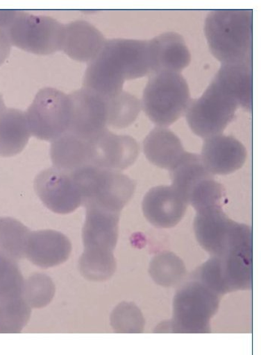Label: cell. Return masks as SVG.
Segmentation results:
<instances>
[{
	"instance_id": "cell-19",
	"label": "cell",
	"mask_w": 261,
	"mask_h": 355,
	"mask_svg": "<svg viewBox=\"0 0 261 355\" xmlns=\"http://www.w3.org/2000/svg\"><path fill=\"white\" fill-rule=\"evenodd\" d=\"M103 34L83 21L65 25L62 51L80 62H90L102 51L106 43Z\"/></svg>"
},
{
	"instance_id": "cell-15",
	"label": "cell",
	"mask_w": 261,
	"mask_h": 355,
	"mask_svg": "<svg viewBox=\"0 0 261 355\" xmlns=\"http://www.w3.org/2000/svg\"><path fill=\"white\" fill-rule=\"evenodd\" d=\"M142 208L150 223L158 228H172L184 218L187 203L172 186H158L146 194Z\"/></svg>"
},
{
	"instance_id": "cell-7",
	"label": "cell",
	"mask_w": 261,
	"mask_h": 355,
	"mask_svg": "<svg viewBox=\"0 0 261 355\" xmlns=\"http://www.w3.org/2000/svg\"><path fill=\"white\" fill-rule=\"evenodd\" d=\"M30 133L37 139L54 141L67 133L71 121L69 95L57 89H42L25 113Z\"/></svg>"
},
{
	"instance_id": "cell-28",
	"label": "cell",
	"mask_w": 261,
	"mask_h": 355,
	"mask_svg": "<svg viewBox=\"0 0 261 355\" xmlns=\"http://www.w3.org/2000/svg\"><path fill=\"white\" fill-rule=\"evenodd\" d=\"M31 313L24 297L0 301V333L21 332Z\"/></svg>"
},
{
	"instance_id": "cell-1",
	"label": "cell",
	"mask_w": 261,
	"mask_h": 355,
	"mask_svg": "<svg viewBox=\"0 0 261 355\" xmlns=\"http://www.w3.org/2000/svg\"><path fill=\"white\" fill-rule=\"evenodd\" d=\"M151 74L149 41L113 39L90 62L84 87L109 98L123 92L126 80Z\"/></svg>"
},
{
	"instance_id": "cell-11",
	"label": "cell",
	"mask_w": 261,
	"mask_h": 355,
	"mask_svg": "<svg viewBox=\"0 0 261 355\" xmlns=\"http://www.w3.org/2000/svg\"><path fill=\"white\" fill-rule=\"evenodd\" d=\"M35 190L45 206L56 214L72 213L83 205L82 193L73 174L56 167L37 175Z\"/></svg>"
},
{
	"instance_id": "cell-17",
	"label": "cell",
	"mask_w": 261,
	"mask_h": 355,
	"mask_svg": "<svg viewBox=\"0 0 261 355\" xmlns=\"http://www.w3.org/2000/svg\"><path fill=\"white\" fill-rule=\"evenodd\" d=\"M71 251V243L65 234L42 230L30 233L26 258L39 268H49L67 261Z\"/></svg>"
},
{
	"instance_id": "cell-25",
	"label": "cell",
	"mask_w": 261,
	"mask_h": 355,
	"mask_svg": "<svg viewBox=\"0 0 261 355\" xmlns=\"http://www.w3.org/2000/svg\"><path fill=\"white\" fill-rule=\"evenodd\" d=\"M30 233L21 222L11 218H0V254L16 261L25 258Z\"/></svg>"
},
{
	"instance_id": "cell-13",
	"label": "cell",
	"mask_w": 261,
	"mask_h": 355,
	"mask_svg": "<svg viewBox=\"0 0 261 355\" xmlns=\"http://www.w3.org/2000/svg\"><path fill=\"white\" fill-rule=\"evenodd\" d=\"M89 166L122 171L132 166L139 155V146L133 137L119 135L108 130L87 141Z\"/></svg>"
},
{
	"instance_id": "cell-26",
	"label": "cell",
	"mask_w": 261,
	"mask_h": 355,
	"mask_svg": "<svg viewBox=\"0 0 261 355\" xmlns=\"http://www.w3.org/2000/svg\"><path fill=\"white\" fill-rule=\"evenodd\" d=\"M149 273L155 283L170 288L178 284L186 275L184 262L173 252L155 256L149 265Z\"/></svg>"
},
{
	"instance_id": "cell-12",
	"label": "cell",
	"mask_w": 261,
	"mask_h": 355,
	"mask_svg": "<svg viewBox=\"0 0 261 355\" xmlns=\"http://www.w3.org/2000/svg\"><path fill=\"white\" fill-rule=\"evenodd\" d=\"M69 97L72 114L67 132L88 141L108 130L106 98L84 87L70 94Z\"/></svg>"
},
{
	"instance_id": "cell-16",
	"label": "cell",
	"mask_w": 261,
	"mask_h": 355,
	"mask_svg": "<svg viewBox=\"0 0 261 355\" xmlns=\"http://www.w3.org/2000/svg\"><path fill=\"white\" fill-rule=\"evenodd\" d=\"M245 146L235 137L220 135L205 139L203 161L213 175H228L241 168L246 160Z\"/></svg>"
},
{
	"instance_id": "cell-35",
	"label": "cell",
	"mask_w": 261,
	"mask_h": 355,
	"mask_svg": "<svg viewBox=\"0 0 261 355\" xmlns=\"http://www.w3.org/2000/svg\"><path fill=\"white\" fill-rule=\"evenodd\" d=\"M6 110L3 97L0 95V115H1Z\"/></svg>"
},
{
	"instance_id": "cell-23",
	"label": "cell",
	"mask_w": 261,
	"mask_h": 355,
	"mask_svg": "<svg viewBox=\"0 0 261 355\" xmlns=\"http://www.w3.org/2000/svg\"><path fill=\"white\" fill-rule=\"evenodd\" d=\"M31 135L26 114L6 108L0 115V156L12 157L22 153Z\"/></svg>"
},
{
	"instance_id": "cell-30",
	"label": "cell",
	"mask_w": 261,
	"mask_h": 355,
	"mask_svg": "<svg viewBox=\"0 0 261 355\" xmlns=\"http://www.w3.org/2000/svg\"><path fill=\"white\" fill-rule=\"evenodd\" d=\"M226 200V190L224 186L214 180V177L200 183L190 193L187 204H192L196 211L210 207H222Z\"/></svg>"
},
{
	"instance_id": "cell-14",
	"label": "cell",
	"mask_w": 261,
	"mask_h": 355,
	"mask_svg": "<svg viewBox=\"0 0 261 355\" xmlns=\"http://www.w3.org/2000/svg\"><path fill=\"white\" fill-rule=\"evenodd\" d=\"M86 220L83 230L84 253L114 254L119 231L120 214L94 205H87Z\"/></svg>"
},
{
	"instance_id": "cell-29",
	"label": "cell",
	"mask_w": 261,
	"mask_h": 355,
	"mask_svg": "<svg viewBox=\"0 0 261 355\" xmlns=\"http://www.w3.org/2000/svg\"><path fill=\"white\" fill-rule=\"evenodd\" d=\"M24 285L17 261L0 254V301L24 297Z\"/></svg>"
},
{
	"instance_id": "cell-34",
	"label": "cell",
	"mask_w": 261,
	"mask_h": 355,
	"mask_svg": "<svg viewBox=\"0 0 261 355\" xmlns=\"http://www.w3.org/2000/svg\"><path fill=\"white\" fill-rule=\"evenodd\" d=\"M17 10H0V28L6 29L12 24L17 15Z\"/></svg>"
},
{
	"instance_id": "cell-5",
	"label": "cell",
	"mask_w": 261,
	"mask_h": 355,
	"mask_svg": "<svg viewBox=\"0 0 261 355\" xmlns=\"http://www.w3.org/2000/svg\"><path fill=\"white\" fill-rule=\"evenodd\" d=\"M71 173L85 206L94 205L120 214L135 191L136 182L118 171L87 166Z\"/></svg>"
},
{
	"instance_id": "cell-9",
	"label": "cell",
	"mask_w": 261,
	"mask_h": 355,
	"mask_svg": "<svg viewBox=\"0 0 261 355\" xmlns=\"http://www.w3.org/2000/svg\"><path fill=\"white\" fill-rule=\"evenodd\" d=\"M218 295L238 290H248L253 282V254L233 252L212 256L194 274Z\"/></svg>"
},
{
	"instance_id": "cell-10",
	"label": "cell",
	"mask_w": 261,
	"mask_h": 355,
	"mask_svg": "<svg viewBox=\"0 0 261 355\" xmlns=\"http://www.w3.org/2000/svg\"><path fill=\"white\" fill-rule=\"evenodd\" d=\"M219 302V295L203 283L188 282L176 295L175 320L186 330L202 331L216 313Z\"/></svg>"
},
{
	"instance_id": "cell-21",
	"label": "cell",
	"mask_w": 261,
	"mask_h": 355,
	"mask_svg": "<svg viewBox=\"0 0 261 355\" xmlns=\"http://www.w3.org/2000/svg\"><path fill=\"white\" fill-rule=\"evenodd\" d=\"M232 95L239 107L253 111V63L223 64L214 80Z\"/></svg>"
},
{
	"instance_id": "cell-4",
	"label": "cell",
	"mask_w": 261,
	"mask_h": 355,
	"mask_svg": "<svg viewBox=\"0 0 261 355\" xmlns=\"http://www.w3.org/2000/svg\"><path fill=\"white\" fill-rule=\"evenodd\" d=\"M190 102L185 78L179 73L162 71L150 75L142 105L150 121L167 128L186 114Z\"/></svg>"
},
{
	"instance_id": "cell-24",
	"label": "cell",
	"mask_w": 261,
	"mask_h": 355,
	"mask_svg": "<svg viewBox=\"0 0 261 355\" xmlns=\"http://www.w3.org/2000/svg\"><path fill=\"white\" fill-rule=\"evenodd\" d=\"M169 173L172 187L186 202L189 194L197 185L214 176L207 169L201 155L187 152L169 171Z\"/></svg>"
},
{
	"instance_id": "cell-22",
	"label": "cell",
	"mask_w": 261,
	"mask_h": 355,
	"mask_svg": "<svg viewBox=\"0 0 261 355\" xmlns=\"http://www.w3.org/2000/svg\"><path fill=\"white\" fill-rule=\"evenodd\" d=\"M50 156L56 168L73 173L89 166L87 141L67 132L53 141Z\"/></svg>"
},
{
	"instance_id": "cell-31",
	"label": "cell",
	"mask_w": 261,
	"mask_h": 355,
	"mask_svg": "<svg viewBox=\"0 0 261 355\" xmlns=\"http://www.w3.org/2000/svg\"><path fill=\"white\" fill-rule=\"evenodd\" d=\"M55 293L53 280L45 274H34L25 282L24 298L31 308L47 306L53 300Z\"/></svg>"
},
{
	"instance_id": "cell-32",
	"label": "cell",
	"mask_w": 261,
	"mask_h": 355,
	"mask_svg": "<svg viewBox=\"0 0 261 355\" xmlns=\"http://www.w3.org/2000/svg\"><path fill=\"white\" fill-rule=\"evenodd\" d=\"M110 324L117 332L138 333L144 330V319L135 304L122 302L110 315Z\"/></svg>"
},
{
	"instance_id": "cell-2",
	"label": "cell",
	"mask_w": 261,
	"mask_h": 355,
	"mask_svg": "<svg viewBox=\"0 0 261 355\" xmlns=\"http://www.w3.org/2000/svg\"><path fill=\"white\" fill-rule=\"evenodd\" d=\"M253 10L210 12L205 34L210 52L223 64L253 63Z\"/></svg>"
},
{
	"instance_id": "cell-3",
	"label": "cell",
	"mask_w": 261,
	"mask_h": 355,
	"mask_svg": "<svg viewBox=\"0 0 261 355\" xmlns=\"http://www.w3.org/2000/svg\"><path fill=\"white\" fill-rule=\"evenodd\" d=\"M194 228L199 243L212 256L233 252L253 254L252 229L229 219L222 207L197 211Z\"/></svg>"
},
{
	"instance_id": "cell-8",
	"label": "cell",
	"mask_w": 261,
	"mask_h": 355,
	"mask_svg": "<svg viewBox=\"0 0 261 355\" xmlns=\"http://www.w3.org/2000/svg\"><path fill=\"white\" fill-rule=\"evenodd\" d=\"M12 45L36 55H50L62 51L65 25L47 16L19 11L7 28Z\"/></svg>"
},
{
	"instance_id": "cell-20",
	"label": "cell",
	"mask_w": 261,
	"mask_h": 355,
	"mask_svg": "<svg viewBox=\"0 0 261 355\" xmlns=\"http://www.w3.org/2000/svg\"><path fill=\"white\" fill-rule=\"evenodd\" d=\"M144 151L154 165L171 170L185 153L178 137L165 127H156L145 138Z\"/></svg>"
},
{
	"instance_id": "cell-6",
	"label": "cell",
	"mask_w": 261,
	"mask_h": 355,
	"mask_svg": "<svg viewBox=\"0 0 261 355\" xmlns=\"http://www.w3.org/2000/svg\"><path fill=\"white\" fill-rule=\"evenodd\" d=\"M239 107L235 98L213 80L202 96L190 102L187 122L195 135L207 139L223 135Z\"/></svg>"
},
{
	"instance_id": "cell-33",
	"label": "cell",
	"mask_w": 261,
	"mask_h": 355,
	"mask_svg": "<svg viewBox=\"0 0 261 355\" xmlns=\"http://www.w3.org/2000/svg\"><path fill=\"white\" fill-rule=\"evenodd\" d=\"M12 43L7 31L0 28V66H1L11 53Z\"/></svg>"
},
{
	"instance_id": "cell-18",
	"label": "cell",
	"mask_w": 261,
	"mask_h": 355,
	"mask_svg": "<svg viewBox=\"0 0 261 355\" xmlns=\"http://www.w3.org/2000/svg\"><path fill=\"white\" fill-rule=\"evenodd\" d=\"M149 48L152 74L162 71L180 73L192 61L184 37L176 33L159 35L149 41Z\"/></svg>"
},
{
	"instance_id": "cell-27",
	"label": "cell",
	"mask_w": 261,
	"mask_h": 355,
	"mask_svg": "<svg viewBox=\"0 0 261 355\" xmlns=\"http://www.w3.org/2000/svg\"><path fill=\"white\" fill-rule=\"evenodd\" d=\"M108 103V126L124 129L137 119L142 105L138 98L128 92L106 98Z\"/></svg>"
}]
</instances>
